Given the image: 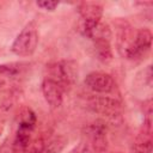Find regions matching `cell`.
Returning <instances> with one entry per match:
<instances>
[{"mask_svg":"<svg viewBox=\"0 0 153 153\" xmlns=\"http://www.w3.org/2000/svg\"><path fill=\"white\" fill-rule=\"evenodd\" d=\"M56 81L63 91L69 90L78 79V65L73 60H61L48 66V76Z\"/></svg>","mask_w":153,"mask_h":153,"instance_id":"obj_1","label":"cell"},{"mask_svg":"<svg viewBox=\"0 0 153 153\" xmlns=\"http://www.w3.org/2000/svg\"><path fill=\"white\" fill-rule=\"evenodd\" d=\"M106 131V123L103 120H96L85 127V135L92 153H104L108 149Z\"/></svg>","mask_w":153,"mask_h":153,"instance_id":"obj_5","label":"cell"},{"mask_svg":"<svg viewBox=\"0 0 153 153\" xmlns=\"http://www.w3.org/2000/svg\"><path fill=\"white\" fill-rule=\"evenodd\" d=\"M63 88L53 79L50 78H44L42 82V93L44 96L45 102L48 105L53 109H56L61 106L62 100H63Z\"/></svg>","mask_w":153,"mask_h":153,"instance_id":"obj_8","label":"cell"},{"mask_svg":"<svg viewBox=\"0 0 153 153\" xmlns=\"http://www.w3.org/2000/svg\"><path fill=\"white\" fill-rule=\"evenodd\" d=\"M69 153H92L87 142H80L76 147H74Z\"/></svg>","mask_w":153,"mask_h":153,"instance_id":"obj_15","label":"cell"},{"mask_svg":"<svg viewBox=\"0 0 153 153\" xmlns=\"http://www.w3.org/2000/svg\"><path fill=\"white\" fill-rule=\"evenodd\" d=\"M36 5H37L38 7H41L42 10H45V11H54V10L59 6V1L42 0V1H37Z\"/></svg>","mask_w":153,"mask_h":153,"instance_id":"obj_14","label":"cell"},{"mask_svg":"<svg viewBox=\"0 0 153 153\" xmlns=\"http://www.w3.org/2000/svg\"><path fill=\"white\" fill-rule=\"evenodd\" d=\"M85 106L92 112L117 118L122 114V103L109 96H90L85 100Z\"/></svg>","mask_w":153,"mask_h":153,"instance_id":"obj_4","label":"cell"},{"mask_svg":"<svg viewBox=\"0 0 153 153\" xmlns=\"http://www.w3.org/2000/svg\"><path fill=\"white\" fill-rule=\"evenodd\" d=\"M84 82L94 93L109 94L116 88V82L114 78L104 72H91L86 75Z\"/></svg>","mask_w":153,"mask_h":153,"instance_id":"obj_6","label":"cell"},{"mask_svg":"<svg viewBox=\"0 0 153 153\" xmlns=\"http://www.w3.org/2000/svg\"><path fill=\"white\" fill-rule=\"evenodd\" d=\"M36 124L29 122H19L18 130L14 137L13 147L17 152H24L29 148L31 142V133L33 131Z\"/></svg>","mask_w":153,"mask_h":153,"instance_id":"obj_10","label":"cell"},{"mask_svg":"<svg viewBox=\"0 0 153 153\" xmlns=\"http://www.w3.org/2000/svg\"><path fill=\"white\" fill-rule=\"evenodd\" d=\"M38 30L35 22H30L12 43L11 50L17 56H31L38 45Z\"/></svg>","mask_w":153,"mask_h":153,"instance_id":"obj_2","label":"cell"},{"mask_svg":"<svg viewBox=\"0 0 153 153\" xmlns=\"http://www.w3.org/2000/svg\"><path fill=\"white\" fill-rule=\"evenodd\" d=\"M94 47L96 56L99 61L108 63L112 60V49L110 44V38H98L92 41Z\"/></svg>","mask_w":153,"mask_h":153,"instance_id":"obj_12","label":"cell"},{"mask_svg":"<svg viewBox=\"0 0 153 153\" xmlns=\"http://www.w3.org/2000/svg\"><path fill=\"white\" fill-rule=\"evenodd\" d=\"M149 114H147L143 124L136 135L133 143V153H152L153 149V140H152V121L149 118Z\"/></svg>","mask_w":153,"mask_h":153,"instance_id":"obj_7","label":"cell"},{"mask_svg":"<svg viewBox=\"0 0 153 153\" xmlns=\"http://www.w3.org/2000/svg\"><path fill=\"white\" fill-rule=\"evenodd\" d=\"M152 32L148 29H139L124 45L123 55L129 60H137L145 56L152 47Z\"/></svg>","mask_w":153,"mask_h":153,"instance_id":"obj_3","label":"cell"},{"mask_svg":"<svg viewBox=\"0 0 153 153\" xmlns=\"http://www.w3.org/2000/svg\"><path fill=\"white\" fill-rule=\"evenodd\" d=\"M24 63H6L0 65V82L4 84L5 80L14 79L22 74L24 71Z\"/></svg>","mask_w":153,"mask_h":153,"instance_id":"obj_13","label":"cell"},{"mask_svg":"<svg viewBox=\"0 0 153 153\" xmlns=\"http://www.w3.org/2000/svg\"><path fill=\"white\" fill-rule=\"evenodd\" d=\"M78 12L80 14V20L84 23L97 24L102 22L103 6L98 2H81L78 6Z\"/></svg>","mask_w":153,"mask_h":153,"instance_id":"obj_9","label":"cell"},{"mask_svg":"<svg viewBox=\"0 0 153 153\" xmlns=\"http://www.w3.org/2000/svg\"><path fill=\"white\" fill-rule=\"evenodd\" d=\"M67 140L63 136L54 137L49 141H39L35 146V153H59L66 146Z\"/></svg>","mask_w":153,"mask_h":153,"instance_id":"obj_11","label":"cell"}]
</instances>
